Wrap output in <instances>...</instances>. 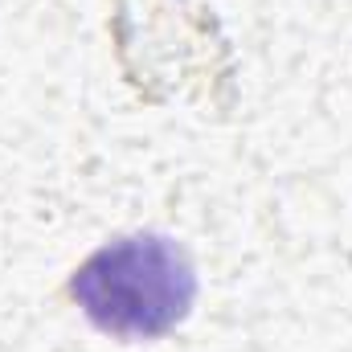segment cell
<instances>
[{"label": "cell", "instance_id": "6da1fadb", "mask_svg": "<svg viewBox=\"0 0 352 352\" xmlns=\"http://www.w3.org/2000/svg\"><path fill=\"white\" fill-rule=\"evenodd\" d=\"M70 295L98 332L152 340L188 316L197 299V274L173 238L135 234L98 246L74 270Z\"/></svg>", "mask_w": 352, "mask_h": 352}]
</instances>
